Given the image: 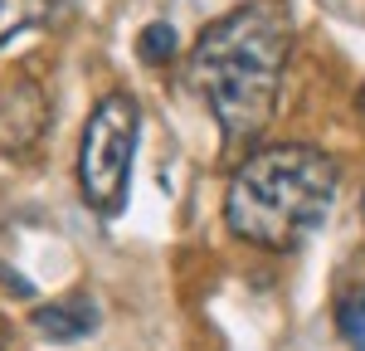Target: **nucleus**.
I'll return each instance as SVG.
<instances>
[{
  "mask_svg": "<svg viewBox=\"0 0 365 351\" xmlns=\"http://www.w3.org/2000/svg\"><path fill=\"white\" fill-rule=\"evenodd\" d=\"M63 10H68V0H0V44L25 29L54 25Z\"/></svg>",
  "mask_w": 365,
  "mask_h": 351,
  "instance_id": "423d86ee",
  "label": "nucleus"
},
{
  "mask_svg": "<svg viewBox=\"0 0 365 351\" xmlns=\"http://www.w3.org/2000/svg\"><path fill=\"white\" fill-rule=\"evenodd\" d=\"M49 122V93L34 83H5L0 88V151H25Z\"/></svg>",
  "mask_w": 365,
  "mask_h": 351,
  "instance_id": "20e7f679",
  "label": "nucleus"
},
{
  "mask_svg": "<svg viewBox=\"0 0 365 351\" xmlns=\"http://www.w3.org/2000/svg\"><path fill=\"white\" fill-rule=\"evenodd\" d=\"M137 54H141V63H166V58H175V29L166 20H151L137 34Z\"/></svg>",
  "mask_w": 365,
  "mask_h": 351,
  "instance_id": "0eeeda50",
  "label": "nucleus"
},
{
  "mask_svg": "<svg viewBox=\"0 0 365 351\" xmlns=\"http://www.w3.org/2000/svg\"><path fill=\"white\" fill-rule=\"evenodd\" d=\"M34 332L44 342H78V337H93L98 332V307L93 297L73 292V297H58V302H44L34 307Z\"/></svg>",
  "mask_w": 365,
  "mask_h": 351,
  "instance_id": "39448f33",
  "label": "nucleus"
},
{
  "mask_svg": "<svg viewBox=\"0 0 365 351\" xmlns=\"http://www.w3.org/2000/svg\"><path fill=\"white\" fill-rule=\"evenodd\" d=\"M287 68V25L268 5H239L220 15L190 49V78L234 146L258 142L278 113Z\"/></svg>",
  "mask_w": 365,
  "mask_h": 351,
  "instance_id": "f257e3e1",
  "label": "nucleus"
},
{
  "mask_svg": "<svg viewBox=\"0 0 365 351\" xmlns=\"http://www.w3.org/2000/svg\"><path fill=\"white\" fill-rule=\"evenodd\" d=\"M361 113H365V83H361Z\"/></svg>",
  "mask_w": 365,
  "mask_h": 351,
  "instance_id": "1a4fd4ad",
  "label": "nucleus"
},
{
  "mask_svg": "<svg viewBox=\"0 0 365 351\" xmlns=\"http://www.w3.org/2000/svg\"><path fill=\"white\" fill-rule=\"evenodd\" d=\"M341 337L351 351H365V288H356L341 302Z\"/></svg>",
  "mask_w": 365,
  "mask_h": 351,
  "instance_id": "6e6552de",
  "label": "nucleus"
},
{
  "mask_svg": "<svg viewBox=\"0 0 365 351\" xmlns=\"http://www.w3.org/2000/svg\"><path fill=\"white\" fill-rule=\"evenodd\" d=\"M137 127H141V113H137L132 93H108L83 127V142H78V185H83V200L103 220H113V215L127 210Z\"/></svg>",
  "mask_w": 365,
  "mask_h": 351,
  "instance_id": "7ed1b4c3",
  "label": "nucleus"
},
{
  "mask_svg": "<svg viewBox=\"0 0 365 351\" xmlns=\"http://www.w3.org/2000/svg\"><path fill=\"white\" fill-rule=\"evenodd\" d=\"M336 161L307 142H278L239 161L225 195V225L258 249L302 244L336 200Z\"/></svg>",
  "mask_w": 365,
  "mask_h": 351,
  "instance_id": "f03ea898",
  "label": "nucleus"
},
{
  "mask_svg": "<svg viewBox=\"0 0 365 351\" xmlns=\"http://www.w3.org/2000/svg\"><path fill=\"white\" fill-rule=\"evenodd\" d=\"M0 347H5V322H0Z\"/></svg>",
  "mask_w": 365,
  "mask_h": 351,
  "instance_id": "9d476101",
  "label": "nucleus"
}]
</instances>
